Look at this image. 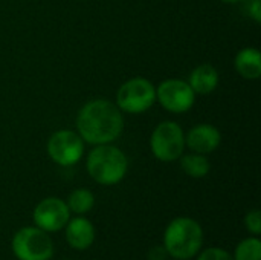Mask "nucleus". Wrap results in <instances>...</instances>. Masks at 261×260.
<instances>
[{
    "instance_id": "1",
    "label": "nucleus",
    "mask_w": 261,
    "mask_h": 260,
    "mask_svg": "<svg viewBox=\"0 0 261 260\" xmlns=\"http://www.w3.org/2000/svg\"><path fill=\"white\" fill-rule=\"evenodd\" d=\"M76 127L81 139L101 146L115 141L124 127L122 113L109 100H93L78 113Z\"/></svg>"
},
{
    "instance_id": "2",
    "label": "nucleus",
    "mask_w": 261,
    "mask_h": 260,
    "mask_svg": "<svg viewBox=\"0 0 261 260\" xmlns=\"http://www.w3.org/2000/svg\"><path fill=\"white\" fill-rule=\"evenodd\" d=\"M203 228L196 219L179 216L167 225L162 247L171 259L190 260L203 248Z\"/></svg>"
},
{
    "instance_id": "3",
    "label": "nucleus",
    "mask_w": 261,
    "mask_h": 260,
    "mask_svg": "<svg viewBox=\"0 0 261 260\" xmlns=\"http://www.w3.org/2000/svg\"><path fill=\"white\" fill-rule=\"evenodd\" d=\"M87 173L101 185L119 184L127 173L125 155L109 144L96 146L87 156Z\"/></svg>"
},
{
    "instance_id": "4",
    "label": "nucleus",
    "mask_w": 261,
    "mask_h": 260,
    "mask_svg": "<svg viewBox=\"0 0 261 260\" xmlns=\"http://www.w3.org/2000/svg\"><path fill=\"white\" fill-rule=\"evenodd\" d=\"M11 250L17 260H50L55 247L49 233L34 225L15 231L11 241Z\"/></svg>"
},
{
    "instance_id": "5",
    "label": "nucleus",
    "mask_w": 261,
    "mask_h": 260,
    "mask_svg": "<svg viewBox=\"0 0 261 260\" xmlns=\"http://www.w3.org/2000/svg\"><path fill=\"white\" fill-rule=\"evenodd\" d=\"M156 101V89L145 78H132L125 81L116 95V106L127 113H142Z\"/></svg>"
},
{
    "instance_id": "6",
    "label": "nucleus",
    "mask_w": 261,
    "mask_h": 260,
    "mask_svg": "<svg viewBox=\"0 0 261 260\" xmlns=\"http://www.w3.org/2000/svg\"><path fill=\"white\" fill-rule=\"evenodd\" d=\"M153 155L164 162L176 161L185 147V135L179 124L173 121L161 123L150 139Z\"/></svg>"
},
{
    "instance_id": "7",
    "label": "nucleus",
    "mask_w": 261,
    "mask_h": 260,
    "mask_svg": "<svg viewBox=\"0 0 261 260\" xmlns=\"http://www.w3.org/2000/svg\"><path fill=\"white\" fill-rule=\"evenodd\" d=\"M47 153L55 164L70 167L81 159L84 143L81 136L72 130H58L47 141Z\"/></svg>"
},
{
    "instance_id": "8",
    "label": "nucleus",
    "mask_w": 261,
    "mask_h": 260,
    "mask_svg": "<svg viewBox=\"0 0 261 260\" xmlns=\"http://www.w3.org/2000/svg\"><path fill=\"white\" fill-rule=\"evenodd\" d=\"M32 219L35 227L50 234L64 230L66 224L70 219V211L63 199L46 198L35 205Z\"/></svg>"
},
{
    "instance_id": "9",
    "label": "nucleus",
    "mask_w": 261,
    "mask_h": 260,
    "mask_svg": "<svg viewBox=\"0 0 261 260\" xmlns=\"http://www.w3.org/2000/svg\"><path fill=\"white\" fill-rule=\"evenodd\" d=\"M196 93L191 86L184 80H167L159 84L156 100L162 107L173 113H184L194 104Z\"/></svg>"
},
{
    "instance_id": "10",
    "label": "nucleus",
    "mask_w": 261,
    "mask_h": 260,
    "mask_svg": "<svg viewBox=\"0 0 261 260\" xmlns=\"http://www.w3.org/2000/svg\"><path fill=\"white\" fill-rule=\"evenodd\" d=\"M64 230H66V241L69 247L76 251L89 250L93 245L95 238H96L95 225L87 218H83V216L69 219Z\"/></svg>"
},
{
    "instance_id": "11",
    "label": "nucleus",
    "mask_w": 261,
    "mask_h": 260,
    "mask_svg": "<svg viewBox=\"0 0 261 260\" xmlns=\"http://www.w3.org/2000/svg\"><path fill=\"white\" fill-rule=\"evenodd\" d=\"M222 136L220 132L211 124H199L188 132L185 138V144L194 152L200 155H206L214 152L220 146Z\"/></svg>"
},
{
    "instance_id": "12",
    "label": "nucleus",
    "mask_w": 261,
    "mask_h": 260,
    "mask_svg": "<svg viewBox=\"0 0 261 260\" xmlns=\"http://www.w3.org/2000/svg\"><path fill=\"white\" fill-rule=\"evenodd\" d=\"M188 84L194 93L208 95L219 86V72L211 64H200L191 72Z\"/></svg>"
},
{
    "instance_id": "13",
    "label": "nucleus",
    "mask_w": 261,
    "mask_h": 260,
    "mask_svg": "<svg viewBox=\"0 0 261 260\" xmlns=\"http://www.w3.org/2000/svg\"><path fill=\"white\" fill-rule=\"evenodd\" d=\"M236 69L246 80H257L261 75V55L255 48H245L236 57Z\"/></svg>"
},
{
    "instance_id": "14",
    "label": "nucleus",
    "mask_w": 261,
    "mask_h": 260,
    "mask_svg": "<svg viewBox=\"0 0 261 260\" xmlns=\"http://www.w3.org/2000/svg\"><path fill=\"white\" fill-rule=\"evenodd\" d=\"M66 204H67L70 213H73L76 216H83V215L89 213L93 208V205H95V196L87 188H76V190H73L69 195Z\"/></svg>"
},
{
    "instance_id": "15",
    "label": "nucleus",
    "mask_w": 261,
    "mask_h": 260,
    "mask_svg": "<svg viewBox=\"0 0 261 260\" xmlns=\"http://www.w3.org/2000/svg\"><path fill=\"white\" fill-rule=\"evenodd\" d=\"M180 167L188 176L196 178V179L205 178L210 173V169H211L210 161L206 159V156L200 155V153H194V152L191 155H187V156L182 158Z\"/></svg>"
},
{
    "instance_id": "16",
    "label": "nucleus",
    "mask_w": 261,
    "mask_h": 260,
    "mask_svg": "<svg viewBox=\"0 0 261 260\" xmlns=\"http://www.w3.org/2000/svg\"><path fill=\"white\" fill-rule=\"evenodd\" d=\"M234 260H261V241L258 236H249L240 241L232 254Z\"/></svg>"
},
{
    "instance_id": "17",
    "label": "nucleus",
    "mask_w": 261,
    "mask_h": 260,
    "mask_svg": "<svg viewBox=\"0 0 261 260\" xmlns=\"http://www.w3.org/2000/svg\"><path fill=\"white\" fill-rule=\"evenodd\" d=\"M196 260H234L232 254L220 247H211L200 250V253L196 256Z\"/></svg>"
},
{
    "instance_id": "18",
    "label": "nucleus",
    "mask_w": 261,
    "mask_h": 260,
    "mask_svg": "<svg viewBox=\"0 0 261 260\" xmlns=\"http://www.w3.org/2000/svg\"><path fill=\"white\" fill-rule=\"evenodd\" d=\"M245 228L252 234V236H260L261 234V213L260 210H251L245 216Z\"/></svg>"
},
{
    "instance_id": "19",
    "label": "nucleus",
    "mask_w": 261,
    "mask_h": 260,
    "mask_svg": "<svg viewBox=\"0 0 261 260\" xmlns=\"http://www.w3.org/2000/svg\"><path fill=\"white\" fill-rule=\"evenodd\" d=\"M248 11L255 21H261V0H251Z\"/></svg>"
},
{
    "instance_id": "20",
    "label": "nucleus",
    "mask_w": 261,
    "mask_h": 260,
    "mask_svg": "<svg viewBox=\"0 0 261 260\" xmlns=\"http://www.w3.org/2000/svg\"><path fill=\"white\" fill-rule=\"evenodd\" d=\"M167 251H165V248L161 245V247H154V248H151L150 250V253H148V259L150 260H165L167 259Z\"/></svg>"
},
{
    "instance_id": "21",
    "label": "nucleus",
    "mask_w": 261,
    "mask_h": 260,
    "mask_svg": "<svg viewBox=\"0 0 261 260\" xmlns=\"http://www.w3.org/2000/svg\"><path fill=\"white\" fill-rule=\"evenodd\" d=\"M222 2H226V3H237V2H243V0H222Z\"/></svg>"
},
{
    "instance_id": "22",
    "label": "nucleus",
    "mask_w": 261,
    "mask_h": 260,
    "mask_svg": "<svg viewBox=\"0 0 261 260\" xmlns=\"http://www.w3.org/2000/svg\"><path fill=\"white\" fill-rule=\"evenodd\" d=\"M173 260H174V259H173Z\"/></svg>"
}]
</instances>
